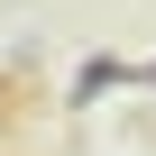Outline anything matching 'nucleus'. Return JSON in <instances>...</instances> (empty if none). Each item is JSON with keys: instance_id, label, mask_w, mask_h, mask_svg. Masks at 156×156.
<instances>
[{"instance_id": "nucleus-1", "label": "nucleus", "mask_w": 156, "mask_h": 156, "mask_svg": "<svg viewBox=\"0 0 156 156\" xmlns=\"http://www.w3.org/2000/svg\"><path fill=\"white\" fill-rule=\"evenodd\" d=\"M138 73H147V83H156V64H138Z\"/></svg>"}]
</instances>
